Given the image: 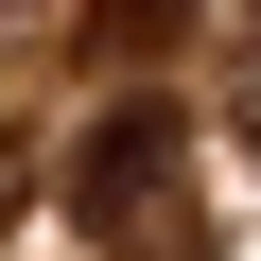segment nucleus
Listing matches in <instances>:
<instances>
[{
    "label": "nucleus",
    "mask_w": 261,
    "mask_h": 261,
    "mask_svg": "<svg viewBox=\"0 0 261 261\" xmlns=\"http://www.w3.org/2000/svg\"><path fill=\"white\" fill-rule=\"evenodd\" d=\"M174 157H192V140H174V105H122L105 140L70 157V192H87V226H140V209L174 192Z\"/></svg>",
    "instance_id": "1"
},
{
    "label": "nucleus",
    "mask_w": 261,
    "mask_h": 261,
    "mask_svg": "<svg viewBox=\"0 0 261 261\" xmlns=\"http://www.w3.org/2000/svg\"><path fill=\"white\" fill-rule=\"evenodd\" d=\"M174 18H192V0H87V53H157Z\"/></svg>",
    "instance_id": "2"
},
{
    "label": "nucleus",
    "mask_w": 261,
    "mask_h": 261,
    "mask_svg": "<svg viewBox=\"0 0 261 261\" xmlns=\"http://www.w3.org/2000/svg\"><path fill=\"white\" fill-rule=\"evenodd\" d=\"M0 209H18V140H0Z\"/></svg>",
    "instance_id": "3"
}]
</instances>
